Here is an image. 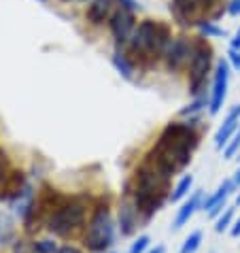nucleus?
Listing matches in <instances>:
<instances>
[{
  "mask_svg": "<svg viewBox=\"0 0 240 253\" xmlns=\"http://www.w3.org/2000/svg\"><path fill=\"white\" fill-rule=\"evenodd\" d=\"M6 174H9L6 172V158H4V153L0 151V183H2V179L6 177Z\"/></svg>",
  "mask_w": 240,
  "mask_h": 253,
  "instance_id": "nucleus-27",
  "label": "nucleus"
},
{
  "mask_svg": "<svg viewBox=\"0 0 240 253\" xmlns=\"http://www.w3.org/2000/svg\"><path fill=\"white\" fill-rule=\"evenodd\" d=\"M230 60H232V64H234V68L240 70V51H234V49H230Z\"/></svg>",
  "mask_w": 240,
  "mask_h": 253,
  "instance_id": "nucleus-28",
  "label": "nucleus"
},
{
  "mask_svg": "<svg viewBox=\"0 0 240 253\" xmlns=\"http://www.w3.org/2000/svg\"><path fill=\"white\" fill-rule=\"evenodd\" d=\"M194 185V177L192 174H185L179 183H176V187L172 189V194H170V200L176 202V200H181V198H185V196L189 194V189H192Z\"/></svg>",
  "mask_w": 240,
  "mask_h": 253,
  "instance_id": "nucleus-18",
  "label": "nucleus"
},
{
  "mask_svg": "<svg viewBox=\"0 0 240 253\" xmlns=\"http://www.w3.org/2000/svg\"><path fill=\"white\" fill-rule=\"evenodd\" d=\"M198 145H200V134L194 124L172 122L161 130L160 138L147 153V162H151L164 174L172 177L189 166Z\"/></svg>",
  "mask_w": 240,
  "mask_h": 253,
  "instance_id": "nucleus-1",
  "label": "nucleus"
},
{
  "mask_svg": "<svg viewBox=\"0 0 240 253\" xmlns=\"http://www.w3.org/2000/svg\"><path fill=\"white\" fill-rule=\"evenodd\" d=\"M232 181H234V185H240V168L236 170V174H234V179H232Z\"/></svg>",
  "mask_w": 240,
  "mask_h": 253,
  "instance_id": "nucleus-32",
  "label": "nucleus"
},
{
  "mask_svg": "<svg viewBox=\"0 0 240 253\" xmlns=\"http://www.w3.org/2000/svg\"><path fill=\"white\" fill-rule=\"evenodd\" d=\"M26 192H28V185H26L24 172L13 170L6 174L2 179V183H0V200H13V198L19 200L22 194H26Z\"/></svg>",
  "mask_w": 240,
  "mask_h": 253,
  "instance_id": "nucleus-11",
  "label": "nucleus"
},
{
  "mask_svg": "<svg viewBox=\"0 0 240 253\" xmlns=\"http://www.w3.org/2000/svg\"><path fill=\"white\" fill-rule=\"evenodd\" d=\"M238 162H240V151H238Z\"/></svg>",
  "mask_w": 240,
  "mask_h": 253,
  "instance_id": "nucleus-36",
  "label": "nucleus"
},
{
  "mask_svg": "<svg viewBox=\"0 0 240 253\" xmlns=\"http://www.w3.org/2000/svg\"><path fill=\"white\" fill-rule=\"evenodd\" d=\"M204 0H172L170 9L174 11V15L181 19V24H187L189 19H192L198 9L202 6Z\"/></svg>",
  "mask_w": 240,
  "mask_h": 253,
  "instance_id": "nucleus-16",
  "label": "nucleus"
},
{
  "mask_svg": "<svg viewBox=\"0 0 240 253\" xmlns=\"http://www.w3.org/2000/svg\"><path fill=\"white\" fill-rule=\"evenodd\" d=\"M234 181L232 179H228V181H223L221 185L217 187V192L213 194V196H208V200H204L202 202V209L204 211H208L210 215H217V213H221V209H223V202H225V198L234 192Z\"/></svg>",
  "mask_w": 240,
  "mask_h": 253,
  "instance_id": "nucleus-12",
  "label": "nucleus"
},
{
  "mask_svg": "<svg viewBox=\"0 0 240 253\" xmlns=\"http://www.w3.org/2000/svg\"><path fill=\"white\" fill-rule=\"evenodd\" d=\"M206 2H213V0H204V6H208V4H206Z\"/></svg>",
  "mask_w": 240,
  "mask_h": 253,
  "instance_id": "nucleus-34",
  "label": "nucleus"
},
{
  "mask_svg": "<svg viewBox=\"0 0 240 253\" xmlns=\"http://www.w3.org/2000/svg\"><path fill=\"white\" fill-rule=\"evenodd\" d=\"M138 211L134 207V202H121V209H119V226H121V234H132L138 226Z\"/></svg>",
  "mask_w": 240,
  "mask_h": 253,
  "instance_id": "nucleus-14",
  "label": "nucleus"
},
{
  "mask_svg": "<svg viewBox=\"0 0 240 253\" xmlns=\"http://www.w3.org/2000/svg\"><path fill=\"white\" fill-rule=\"evenodd\" d=\"M198 209H202V192L198 189V192H194L192 196H189V200L183 205L181 209H179V213H176V217H174V223H172V228L174 230H179V228H183L185 223L192 219L194 217V213Z\"/></svg>",
  "mask_w": 240,
  "mask_h": 253,
  "instance_id": "nucleus-13",
  "label": "nucleus"
},
{
  "mask_svg": "<svg viewBox=\"0 0 240 253\" xmlns=\"http://www.w3.org/2000/svg\"><path fill=\"white\" fill-rule=\"evenodd\" d=\"M204 104H206V98H204V96H200V98H196V100H194L192 104H189V107H187V109H183V111H181V115H194V113H196V111H200V109L204 107Z\"/></svg>",
  "mask_w": 240,
  "mask_h": 253,
  "instance_id": "nucleus-24",
  "label": "nucleus"
},
{
  "mask_svg": "<svg viewBox=\"0 0 240 253\" xmlns=\"http://www.w3.org/2000/svg\"><path fill=\"white\" fill-rule=\"evenodd\" d=\"M113 4L115 0H91V4L87 6V19L96 26L107 22L113 15Z\"/></svg>",
  "mask_w": 240,
  "mask_h": 253,
  "instance_id": "nucleus-15",
  "label": "nucleus"
},
{
  "mask_svg": "<svg viewBox=\"0 0 240 253\" xmlns=\"http://www.w3.org/2000/svg\"><path fill=\"white\" fill-rule=\"evenodd\" d=\"M55 253H81V251L77 249V247H73V245H64V247H60Z\"/></svg>",
  "mask_w": 240,
  "mask_h": 253,
  "instance_id": "nucleus-30",
  "label": "nucleus"
},
{
  "mask_svg": "<svg viewBox=\"0 0 240 253\" xmlns=\"http://www.w3.org/2000/svg\"><path fill=\"white\" fill-rule=\"evenodd\" d=\"M109 26H111V34L117 45H130L134 30H136V15H134V11L119 4L117 9L113 11Z\"/></svg>",
  "mask_w": 240,
  "mask_h": 253,
  "instance_id": "nucleus-7",
  "label": "nucleus"
},
{
  "mask_svg": "<svg viewBox=\"0 0 240 253\" xmlns=\"http://www.w3.org/2000/svg\"><path fill=\"white\" fill-rule=\"evenodd\" d=\"M232 49H234V51L240 49V30L234 34V39H232Z\"/></svg>",
  "mask_w": 240,
  "mask_h": 253,
  "instance_id": "nucleus-31",
  "label": "nucleus"
},
{
  "mask_svg": "<svg viewBox=\"0 0 240 253\" xmlns=\"http://www.w3.org/2000/svg\"><path fill=\"white\" fill-rule=\"evenodd\" d=\"M117 2H119V4H121V6H125V9H130V11H134V13H136V11L140 9V6H138V2H136V0H117Z\"/></svg>",
  "mask_w": 240,
  "mask_h": 253,
  "instance_id": "nucleus-25",
  "label": "nucleus"
},
{
  "mask_svg": "<svg viewBox=\"0 0 240 253\" xmlns=\"http://www.w3.org/2000/svg\"><path fill=\"white\" fill-rule=\"evenodd\" d=\"M149 253H164V247H155V249L149 251Z\"/></svg>",
  "mask_w": 240,
  "mask_h": 253,
  "instance_id": "nucleus-33",
  "label": "nucleus"
},
{
  "mask_svg": "<svg viewBox=\"0 0 240 253\" xmlns=\"http://www.w3.org/2000/svg\"><path fill=\"white\" fill-rule=\"evenodd\" d=\"M192 51H194V45L189 43L185 37L172 39V43L164 55L168 70H170V73H181L185 66H189V62H192Z\"/></svg>",
  "mask_w": 240,
  "mask_h": 253,
  "instance_id": "nucleus-8",
  "label": "nucleus"
},
{
  "mask_svg": "<svg viewBox=\"0 0 240 253\" xmlns=\"http://www.w3.org/2000/svg\"><path fill=\"white\" fill-rule=\"evenodd\" d=\"M170 177L164 174L158 166H153L151 162H143L136 168L134 174V207H136L138 215H143L145 219L158 213L164 207V202L170 198Z\"/></svg>",
  "mask_w": 240,
  "mask_h": 253,
  "instance_id": "nucleus-2",
  "label": "nucleus"
},
{
  "mask_svg": "<svg viewBox=\"0 0 240 253\" xmlns=\"http://www.w3.org/2000/svg\"><path fill=\"white\" fill-rule=\"evenodd\" d=\"M200 245H202V232L196 230L185 238V243H183V247H181L179 253H196L198 249H200Z\"/></svg>",
  "mask_w": 240,
  "mask_h": 253,
  "instance_id": "nucleus-19",
  "label": "nucleus"
},
{
  "mask_svg": "<svg viewBox=\"0 0 240 253\" xmlns=\"http://www.w3.org/2000/svg\"><path fill=\"white\" fill-rule=\"evenodd\" d=\"M170 43H172V37H170L168 24L145 19L134 30V37L130 41V53L136 60L143 62V64H151V62H158L164 58Z\"/></svg>",
  "mask_w": 240,
  "mask_h": 253,
  "instance_id": "nucleus-3",
  "label": "nucleus"
},
{
  "mask_svg": "<svg viewBox=\"0 0 240 253\" xmlns=\"http://www.w3.org/2000/svg\"><path fill=\"white\" fill-rule=\"evenodd\" d=\"M115 241V221L107 207H98L91 215L85 232V247L94 253L109 249Z\"/></svg>",
  "mask_w": 240,
  "mask_h": 253,
  "instance_id": "nucleus-5",
  "label": "nucleus"
},
{
  "mask_svg": "<svg viewBox=\"0 0 240 253\" xmlns=\"http://www.w3.org/2000/svg\"><path fill=\"white\" fill-rule=\"evenodd\" d=\"M149 243H151V238L149 236H138L136 238V241H134V245H132V247H130V253H143L147 247H149Z\"/></svg>",
  "mask_w": 240,
  "mask_h": 253,
  "instance_id": "nucleus-23",
  "label": "nucleus"
},
{
  "mask_svg": "<svg viewBox=\"0 0 240 253\" xmlns=\"http://www.w3.org/2000/svg\"><path fill=\"white\" fill-rule=\"evenodd\" d=\"M210 66H213V47L206 43V39H198L189 62V92L196 98H200L202 89L206 87Z\"/></svg>",
  "mask_w": 240,
  "mask_h": 253,
  "instance_id": "nucleus-6",
  "label": "nucleus"
},
{
  "mask_svg": "<svg viewBox=\"0 0 240 253\" xmlns=\"http://www.w3.org/2000/svg\"><path fill=\"white\" fill-rule=\"evenodd\" d=\"M198 26H200V30L206 34V37H225V30H223V28L215 26L213 22H200Z\"/></svg>",
  "mask_w": 240,
  "mask_h": 253,
  "instance_id": "nucleus-21",
  "label": "nucleus"
},
{
  "mask_svg": "<svg viewBox=\"0 0 240 253\" xmlns=\"http://www.w3.org/2000/svg\"><path fill=\"white\" fill-rule=\"evenodd\" d=\"M113 64H115V68L119 70V75H123L125 79H132L134 68H132V62H130V58L125 53L115 51V55H113Z\"/></svg>",
  "mask_w": 240,
  "mask_h": 253,
  "instance_id": "nucleus-17",
  "label": "nucleus"
},
{
  "mask_svg": "<svg viewBox=\"0 0 240 253\" xmlns=\"http://www.w3.org/2000/svg\"><path fill=\"white\" fill-rule=\"evenodd\" d=\"M85 217H87L85 202L81 198H68V200H62L60 207L51 213L47 228L55 236H68L85 223Z\"/></svg>",
  "mask_w": 240,
  "mask_h": 253,
  "instance_id": "nucleus-4",
  "label": "nucleus"
},
{
  "mask_svg": "<svg viewBox=\"0 0 240 253\" xmlns=\"http://www.w3.org/2000/svg\"><path fill=\"white\" fill-rule=\"evenodd\" d=\"M238 124H240V107L236 104V107L228 113V117L223 119V124L219 126V130L215 132V147L217 149H223V147L230 145V138L238 132Z\"/></svg>",
  "mask_w": 240,
  "mask_h": 253,
  "instance_id": "nucleus-10",
  "label": "nucleus"
},
{
  "mask_svg": "<svg viewBox=\"0 0 240 253\" xmlns=\"http://www.w3.org/2000/svg\"><path fill=\"white\" fill-rule=\"evenodd\" d=\"M232 219H234V209H228V211H225V213H223V215L217 219V226H215V230H217V232L228 230V228H230V223H232Z\"/></svg>",
  "mask_w": 240,
  "mask_h": 253,
  "instance_id": "nucleus-22",
  "label": "nucleus"
},
{
  "mask_svg": "<svg viewBox=\"0 0 240 253\" xmlns=\"http://www.w3.org/2000/svg\"><path fill=\"white\" fill-rule=\"evenodd\" d=\"M230 234L234 236V238H238V236H240V217H238V219H236L234 223H232V230H230Z\"/></svg>",
  "mask_w": 240,
  "mask_h": 253,
  "instance_id": "nucleus-29",
  "label": "nucleus"
},
{
  "mask_svg": "<svg viewBox=\"0 0 240 253\" xmlns=\"http://www.w3.org/2000/svg\"><path fill=\"white\" fill-rule=\"evenodd\" d=\"M60 247H58V243L51 241V238H43V241H37L32 245V251L34 253H55Z\"/></svg>",
  "mask_w": 240,
  "mask_h": 253,
  "instance_id": "nucleus-20",
  "label": "nucleus"
},
{
  "mask_svg": "<svg viewBox=\"0 0 240 253\" xmlns=\"http://www.w3.org/2000/svg\"><path fill=\"white\" fill-rule=\"evenodd\" d=\"M236 205H240V194H238V198H236Z\"/></svg>",
  "mask_w": 240,
  "mask_h": 253,
  "instance_id": "nucleus-35",
  "label": "nucleus"
},
{
  "mask_svg": "<svg viewBox=\"0 0 240 253\" xmlns=\"http://www.w3.org/2000/svg\"><path fill=\"white\" fill-rule=\"evenodd\" d=\"M228 13L230 15H240V0H232V2L228 4Z\"/></svg>",
  "mask_w": 240,
  "mask_h": 253,
  "instance_id": "nucleus-26",
  "label": "nucleus"
},
{
  "mask_svg": "<svg viewBox=\"0 0 240 253\" xmlns=\"http://www.w3.org/2000/svg\"><path fill=\"white\" fill-rule=\"evenodd\" d=\"M228 83H230V64L225 60L217 62L215 79H213V92H210V113H219L223 107V100L228 96Z\"/></svg>",
  "mask_w": 240,
  "mask_h": 253,
  "instance_id": "nucleus-9",
  "label": "nucleus"
}]
</instances>
